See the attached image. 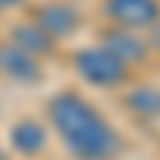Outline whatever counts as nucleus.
<instances>
[{
  "label": "nucleus",
  "mask_w": 160,
  "mask_h": 160,
  "mask_svg": "<svg viewBox=\"0 0 160 160\" xmlns=\"http://www.w3.org/2000/svg\"><path fill=\"white\" fill-rule=\"evenodd\" d=\"M10 42L16 45V48H22V51H29L32 58H51L58 51V38L55 35H48L42 26H38L35 19H26V22H13L10 26Z\"/></svg>",
  "instance_id": "39448f33"
},
{
  "label": "nucleus",
  "mask_w": 160,
  "mask_h": 160,
  "mask_svg": "<svg viewBox=\"0 0 160 160\" xmlns=\"http://www.w3.org/2000/svg\"><path fill=\"white\" fill-rule=\"evenodd\" d=\"M0 74L13 83H38L42 80V64L29 51L7 42V45H0Z\"/></svg>",
  "instance_id": "423d86ee"
},
{
  "label": "nucleus",
  "mask_w": 160,
  "mask_h": 160,
  "mask_svg": "<svg viewBox=\"0 0 160 160\" xmlns=\"http://www.w3.org/2000/svg\"><path fill=\"white\" fill-rule=\"evenodd\" d=\"M74 71L83 83L99 87V90H112V87H122V83L131 80V64H125L106 45L80 48L74 55Z\"/></svg>",
  "instance_id": "f03ea898"
},
{
  "label": "nucleus",
  "mask_w": 160,
  "mask_h": 160,
  "mask_svg": "<svg viewBox=\"0 0 160 160\" xmlns=\"http://www.w3.org/2000/svg\"><path fill=\"white\" fill-rule=\"evenodd\" d=\"M19 3H26V0H0V10H10V7H19Z\"/></svg>",
  "instance_id": "9b49d317"
},
{
  "label": "nucleus",
  "mask_w": 160,
  "mask_h": 160,
  "mask_svg": "<svg viewBox=\"0 0 160 160\" xmlns=\"http://www.w3.org/2000/svg\"><path fill=\"white\" fill-rule=\"evenodd\" d=\"M102 16L125 29H151L160 19V0H102Z\"/></svg>",
  "instance_id": "7ed1b4c3"
},
{
  "label": "nucleus",
  "mask_w": 160,
  "mask_h": 160,
  "mask_svg": "<svg viewBox=\"0 0 160 160\" xmlns=\"http://www.w3.org/2000/svg\"><path fill=\"white\" fill-rule=\"evenodd\" d=\"M10 148L19 157H38L48 148V128L38 118H19L10 128Z\"/></svg>",
  "instance_id": "0eeeda50"
},
{
  "label": "nucleus",
  "mask_w": 160,
  "mask_h": 160,
  "mask_svg": "<svg viewBox=\"0 0 160 160\" xmlns=\"http://www.w3.org/2000/svg\"><path fill=\"white\" fill-rule=\"evenodd\" d=\"M151 48H154L157 55H160V19L151 26Z\"/></svg>",
  "instance_id": "9d476101"
},
{
  "label": "nucleus",
  "mask_w": 160,
  "mask_h": 160,
  "mask_svg": "<svg viewBox=\"0 0 160 160\" xmlns=\"http://www.w3.org/2000/svg\"><path fill=\"white\" fill-rule=\"evenodd\" d=\"M32 19L42 26L48 35H55V38H71L80 29V22H83L80 10L74 3H64V0H58V3H42Z\"/></svg>",
  "instance_id": "20e7f679"
},
{
  "label": "nucleus",
  "mask_w": 160,
  "mask_h": 160,
  "mask_svg": "<svg viewBox=\"0 0 160 160\" xmlns=\"http://www.w3.org/2000/svg\"><path fill=\"white\" fill-rule=\"evenodd\" d=\"M122 106L131 112V115H138V118H160V87L154 83H135V87H128L125 90V96H122Z\"/></svg>",
  "instance_id": "1a4fd4ad"
},
{
  "label": "nucleus",
  "mask_w": 160,
  "mask_h": 160,
  "mask_svg": "<svg viewBox=\"0 0 160 160\" xmlns=\"http://www.w3.org/2000/svg\"><path fill=\"white\" fill-rule=\"evenodd\" d=\"M109 51H115L118 58H122L125 64H141L144 58H148V42H144L141 35H135V29H125V26H115V29H106L102 32V42Z\"/></svg>",
  "instance_id": "6e6552de"
},
{
  "label": "nucleus",
  "mask_w": 160,
  "mask_h": 160,
  "mask_svg": "<svg viewBox=\"0 0 160 160\" xmlns=\"http://www.w3.org/2000/svg\"><path fill=\"white\" fill-rule=\"evenodd\" d=\"M48 122L74 160H115L122 154V135L83 93L61 90L45 106Z\"/></svg>",
  "instance_id": "f257e3e1"
}]
</instances>
